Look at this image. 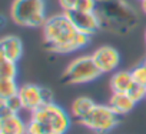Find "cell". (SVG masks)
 Wrapping results in <instances>:
<instances>
[{
  "instance_id": "6da1fadb",
  "label": "cell",
  "mask_w": 146,
  "mask_h": 134,
  "mask_svg": "<svg viewBox=\"0 0 146 134\" xmlns=\"http://www.w3.org/2000/svg\"><path fill=\"white\" fill-rule=\"evenodd\" d=\"M42 29L47 50L56 54L78 51L90 41V36L80 33L66 12L49 16Z\"/></svg>"
},
{
  "instance_id": "7a4b0ae2",
  "label": "cell",
  "mask_w": 146,
  "mask_h": 134,
  "mask_svg": "<svg viewBox=\"0 0 146 134\" xmlns=\"http://www.w3.org/2000/svg\"><path fill=\"white\" fill-rule=\"evenodd\" d=\"M102 32L126 36L139 24V14L126 0H98L95 10Z\"/></svg>"
},
{
  "instance_id": "3957f363",
  "label": "cell",
  "mask_w": 146,
  "mask_h": 134,
  "mask_svg": "<svg viewBox=\"0 0 146 134\" xmlns=\"http://www.w3.org/2000/svg\"><path fill=\"white\" fill-rule=\"evenodd\" d=\"M12 22L20 27H43L46 16L44 0H13L10 6Z\"/></svg>"
},
{
  "instance_id": "277c9868",
  "label": "cell",
  "mask_w": 146,
  "mask_h": 134,
  "mask_svg": "<svg viewBox=\"0 0 146 134\" xmlns=\"http://www.w3.org/2000/svg\"><path fill=\"white\" fill-rule=\"evenodd\" d=\"M103 73L98 69V66L90 56H79L73 58L69 66L64 69V72L60 76L62 83L69 86H76V84H86L90 81L98 80Z\"/></svg>"
},
{
  "instance_id": "5b68a950",
  "label": "cell",
  "mask_w": 146,
  "mask_h": 134,
  "mask_svg": "<svg viewBox=\"0 0 146 134\" xmlns=\"http://www.w3.org/2000/svg\"><path fill=\"white\" fill-rule=\"evenodd\" d=\"M30 118L43 124L49 131L54 134H66L70 128V116L54 101L43 104L30 113Z\"/></svg>"
},
{
  "instance_id": "8992f818",
  "label": "cell",
  "mask_w": 146,
  "mask_h": 134,
  "mask_svg": "<svg viewBox=\"0 0 146 134\" xmlns=\"http://www.w3.org/2000/svg\"><path fill=\"white\" fill-rule=\"evenodd\" d=\"M119 117L120 116H117L109 104H96L85 118L79 120V124L93 133L108 134L119 124Z\"/></svg>"
},
{
  "instance_id": "52a82bcc",
  "label": "cell",
  "mask_w": 146,
  "mask_h": 134,
  "mask_svg": "<svg viewBox=\"0 0 146 134\" xmlns=\"http://www.w3.org/2000/svg\"><path fill=\"white\" fill-rule=\"evenodd\" d=\"M92 57L98 66V69L105 74V73H112L115 72L119 64H120V53L116 47L105 44L98 47L93 53Z\"/></svg>"
},
{
  "instance_id": "ba28073f",
  "label": "cell",
  "mask_w": 146,
  "mask_h": 134,
  "mask_svg": "<svg viewBox=\"0 0 146 134\" xmlns=\"http://www.w3.org/2000/svg\"><path fill=\"white\" fill-rule=\"evenodd\" d=\"M67 16L70 17V20L73 22L75 27L80 32V33H85V34H95L99 29V20H98V16L95 12H80V10H76L73 9L70 12H66Z\"/></svg>"
},
{
  "instance_id": "9c48e42d",
  "label": "cell",
  "mask_w": 146,
  "mask_h": 134,
  "mask_svg": "<svg viewBox=\"0 0 146 134\" xmlns=\"http://www.w3.org/2000/svg\"><path fill=\"white\" fill-rule=\"evenodd\" d=\"M19 97L23 103V108L29 113H33L39 107L44 104L43 100V87L33 84V83H26L20 86L19 89Z\"/></svg>"
},
{
  "instance_id": "30bf717a",
  "label": "cell",
  "mask_w": 146,
  "mask_h": 134,
  "mask_svg": "<svg viewBox=\"0 0 146 134\" xmlns=\"http://www.w3.org/2000/svg\"><path fill=\"white\" fill-rule=\"evenodd\" d=\"M0 56L12 61H19L23 56V41L15 34H6L0 40Z\"/></svg>"
},
{
  "instance_id": "8fae6325",
  "label": "cell",
  "mask_w": 146,
  "mask_h": 134,
  "mask_svg": "<svg viewBox=\"0 0 146 134\" xmlns=\"http://www.w3.org/2000/svg\"><path fill=\"white\" fill-rule=\"evenodd\" d=\"M27 123L20 114H0V133L5 134H26Z\"/></svg>"
},
{
  "instance_id": "7c38bea8",
  "label": "cell",
  "mask_w": 146,
  "mask_h": 134,
  "mask_svg": "<svg viewBox=\"0 0 146 134\" xmlns=\"http://www.w3.org/2000/svg\"><path fill=\"white\" fill-rule=\"evenodd\" d=\"M108 104H109L110 108H112L117 116H120V117L129 114V113L135 108V106H136V103L129 97L127 93H112V96H110Z\"/></svg>"
},
{
  "instance_id": "4fadbf2b",
  "label": "cell",
  "mask_w": 146,
  "mask_h": 134,
  "mask_svg": "<svg viewBox=\"0 0 146 134\" xmlns=\"http://www.w3.org/2000/svg\"><path fill=\"white\" fill-rule=\"evenodd\" d=\"M133 83L130 70H117L110 77V90L112 93H127Z\"/></svg>"
},
{
  "instance_id": "5bb4252c",
  "label": "cell",
  "mask_w": 146,
  "mask_h": 134,
  "mask_svg": "<svg viewBox=\"0 0 146 134\" xmlns=\"http://www.w3.org/2000/svg\"><path fill=\"white\" fill-rule=\"evenodd\" d=\"M95 106H96V103H95L92 99L85 97V96H80V97H78V99H75V100L72 101L70 114H72V117H75V118L79 121V120L85 118V117L92 111V108H93Z\"/></svg>"
},
{
  "instance_id": "9a60e30c",
  "label": "cell",
  "mask_w": 146,
  "mask_h": 134,
  "mask_svg": "<svg viewBox=\"0 0 146 134\" xmlns=\"http://www.w3.org/2000/svg\"><path fill=\"white\" fill-rule=\"evenodd\" d=\"M20 86L16 79H0V100H5L19 94Z\"/></svg>"
},
{
  "instance_id": "2e32d148",
  "label": "cell",
  "mask_w": 146,
  "mask_h": 134,
  "mask_svg": "<svg viewBox=\"0 0 146 134\" xmlns=\"http://www.w3.org/2000/svg\"><path fill=\"white\" fill-rule=\"evenodd\" d=\"M23 108V103L19 97V94L13 96V97H9V99H5L2 100V113L0 114H20Z\"/></svg>"
},
{
  "instance_id": "e0dca14e",
  "label": "cell",
  "mask_w": 146,
  "mask_h": 134,
  "mask_svg": "<svg viewBox=\"0 0 146 134\" xmlns=\"http://www.w3.org/2000/svg\"><path fill=\"white\" fill-rule=\"evenodd\" d=\"M17 77V63L0 58V79H16Z\"/></svg>"
},
{
  "instance_id": "ac0fdd59",
  "label": "cell",
  "mask_w": 146,
  "mask_h": 134,
  "mask_svg": "<svg viewBox=\"0 0 146 134\" xmlns=\"http://www.w3.org/2000/svg\"><path fill=\"white\" fill-rule=\"evenodd\" d=\"M130 73H132V79L136 84H140V86L146 87V63L145 61L142 64L135 66L130 70Z\"/></svg>"
},
{
  "instance_id": "d6986e66",
  "label": "cell",
  "mask_w": 146,
  "mask_h": 134,
  "mask_svg": "<svg viewBox=\"0 0 146 134\" xmlns=\"http://www.w3.org/2000/svg\"><path fill=\"white\" fill-rule=\"evenodd\" d=\"M127 94H129V97L137 104V103H140L142 100H146V87L133 83V86L130 87V90L127 91Z\"/></svg>"
},
{
  "instance_id": "ffe728a7",
  "label": "cell",
  "mask_w": 146,
  "mask_h": 134,
  "mask_svg": "<svg viewBox=\"0 0 146 134\" xmlns=\"http://www.w3.org/2000/svg\"><path fill=\"white\" fill-rule=\"evenodd\" d=\"M46 131H49L43 124H40V123H37V121H35V120H29L27 121V131H26V134H44Z\"/></svg>"
},
{
  "instance_id": "44dd1931",
  "label": "cell",
  "mask_w": 146,
  "mask_h": 134,
  "mask_svg": "<svg viewBox=\"0 0 146 134\" xmlns=\"http://www.w3.org/2000/svg\"><path fill=\"white\" fill-rule=\"evenodd\" d=\"M98 6V0H78L76 5V10L80 12H95Z\"/></svg>"
},
{
  "instance_id": "7402d4cb",
  "label": "cell",
  "mask_w": 146,
  "mask_h": 134,
  "mask_svg": "<svg viewBox=\"0 0 146 134\" xmlns=\"http://www.w3.org/2000/svg\"><path fill=\"white\" fill-rule=\"evenodd\" d=\"M59 5H60L63 12H70L76 7L78 0H59Z\"/></svg>"
},
{
  "instance_id": "603a6c76",
  "label": "cell",
  "mask_w": 146,
  "mask_h": 134,
  "mask_svg": "<svg viewBox=\"0 0 146 134\" xmlns=\"http://www.w3.org/2000/svg\"><path fill=\"white\" fill-rule=\"evenodd\" d=\"M140 9H142V12L146 14V0H142V2H140Z\"/></svg>"
},
{
  "instance_id": "cb8c5ba5",
  "label": "cell",
  "mask_w": 146,
  "mask_h": 134,
  "mask_svg": "<svg viewBox=\"0 0 146 134\" xmlns=\"http://www.w3.org/2000/svg\"><path fill=\"white\" fill-rule=\"evenodd\" d=\"M44 134H54V133H52V131H46Z\"/></svg>"
},
{
  "instance_id": "d4e9b609",
  "label": "cell",
  "mask_w": 146,
  "mask_h": 134,
  "mask_svg": "<svg viewBox=\"0 0 146 134\" xmlns=\"http://www.w3.org/2000/svg\"><path fill=\"white\" fill-rule=\"evenodd\" d=\"M145 43H146V30H145Z\"/></svg>"
},
{
  "instance_id": "484cf974",
  "label": "cell",
  "mask_w": 146,
  "mask_h": 134,
  "mask_svg": "<svg viewBox=\"0 0 146 134\" xmlns=\"http://www.w3.org/2000/svg\"><path fill=\"white\" fill-rule=\"evenodd\" d=\"M145 63H146V57H145Z\"/></svg>"
},
{
  "instance_id": "4316f807",
  "label": "cell",
  "mask_w": 146,
  "mask_h": 134,
  "mask_svg": "<svg viewBox=\"0 0 146 134\" xmlns=\"http://www.w3.org/2000/svg\"><path fill=\"white\" fill-rule=\"evenodd\" d=\"M137 2H142V0H137Z\"/></svg>"
},
{
  "instance_id": "83f0119b",
  "label": "cell",
  "mask_w": 146,
  "mask_h": 134,
  "mask_svg": "<svg viewBox=\"0 0 146 134\" xmlns=\"http://www.w3.org/2000/svg\"><path fill=\"white\" fill-rule=\"evenodd\" d=\"M0 134H5V133H0Z\"/></svg>"
}]
</instances>
